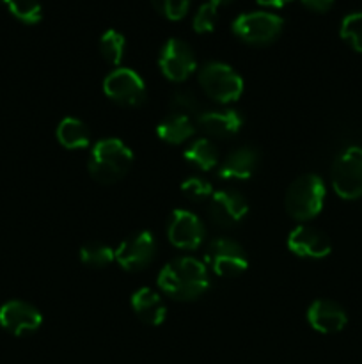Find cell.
I'll return each mask as SVG.
<instances>
[{"label":"cell","mask_w":362,"mask_h":364,"mask_svg":"<svg viewBox=\"0 0 362 364\" xmlns=\"http://www.w3.org/2000/svg\"><path fill=\"white\" fill-rule=\"evenodd\" d=\"M158 288L176 301H195L209 288L208 267L190 256L167 263L158 274Z\"/></svg>","instance_id":"1"},{"label":"cell","mask_w":362,"mask_h":364,"mask_svg":"<svg viewBox=\"0 0 362 364\" xmlns=\"http://www.w3.org/2000/svg\"><path fill=\"white\" fill-rule=\"evenodd\" d=\"M133 164V151L121 139L110 137L96 142L89 156V174L102 185L117 183Z\"/></svg>","instance_id":"2"},{"label":"cell","mask_w":362,"mask_h":364,"mask_svg":"<svg viewBox=\"0 0 362 364\" xmlns=\"http://www.w3.org/2000/svg\"><path fill=\"white\" fill-rule=\"evenodd\" d=\"M325 183L316 174H304L290 185L284 198L286 212L295 220H311L322 212L325 205Z\"/></svg>","instance_id":"3"},{"label":"cell","mask_w":362,"mask_h":364,"mask_svg":"<svg viewBox=\"0 0 362 364\" xmlns=\"http://www.w3.org/2000/svg\"><path fill=\"white\" fill-rule=\"evenodd\" d=\"M199 84L208 98L216 103H233L243 95V78L224 63H208L199 71Z\"/></svg>","instance_id":"4"},{"label":"cell","mask_w":362,"mask_h":364,"mask_svg":"<svg viewBox=\"0 0 362 364\" xmlns=\"http://www.w3.org/2000/svg\"><path fill=\"white\" fill-rule=\"evenodd\" d=\"M283 18L268 11L243 13L233 21V34L247 45H270L283 32Z\"/></svg>","instance_id":"5"},{"label":"cell","mask_w":362,"mask_h":364,"mask_svg":"<svg viewBox=\"0 0 362 364\" xmlns=\"http://www.w3.org/2000/svg\"><path fill=\"white\" fill-rule=\"evenodd\" d=\"M332 187L341 199L353 201L362 198V148L344 149L332 167Z\"/></svg>","instance_id":"6"},{"label":"cell","mask_w":362,"mask_h":364,"mask_svg":"<svg viewBox=\"0 0 362 364\" xmlns=\"http://www.w3.org/2000/svg\"><path fill=\"white\" fill-rule=\"evenodd\" d=\"M206 263L219 277H238L248 269V256L238 242L215 238L206 251Z\"/></svg>","instance_id":"7"},{"label":"cell","mask_w":362,"mask_h":364,"mask_svg":"<svg viewBox=\"0 0 362 364\" xmlns=\"http://www.w3.org/2000/svg\"><path fill=\"white\" fill-rule=\"evenodd\" d=\"M103 91L112 102L126 107H141L146 102V84L130 68H116L103 80Z\"/></svg>","instance_id":"8"},{"label":"cell","mask_w":362,"mask_h":364,"mask_svg":"<svg viewBox=\"0 0 362 364\" xmlns=\"http://www.w3.org/2000/svg\"><path fill=\"white\" fill-rule=\"evenodd\" d=\"M167 237L176 249L195 251L206 237L204 224L188 210H174L167 223Z\"/></svg>","instance_id":"9"},{"label":"cell","mask_w":362,"mask_h":364,"mask_svg":"<svg viewBox=\"0 0 362 364\" xmlns=\"http://www.w3.org/2000/svg\"><path fill=\"white\" fill-rule=\"evenodd\" d=\"M160 70L170 82H185L197 68L194 50L181 39H169L160 52Z\"/></svg>","instance_id":"10"},{"label":"cell","mask_w":362,"mask_h":364,"mask_svg":"<svg viewBox=\"0 0 362 364\" xmlns=\"http://www.w3.org/2000/svg\"><path fill=\"white\" fill-rule=\"evenodd\" d=\"M156 240L149 231H138L116 249V262L128 272L144 270L155 259Z\"/></svg>","instance_id":"11"},{"label":"cell","mask_w":362,"mask_h":364,"mask_svg":"<svg viewBox=\"0 0 362 364\" xmlns=\"http://www.w3.org/2000/svg\"><path fill=\"white\" fill-rule=\"evenodd\" d=\"M209 217L220 228H233L240 224L248 213V203L243 194L233 188L213 192L208 205Z\"/></svg>","instance_id":"12"},{"label":"cell","mask_w":362,"mask_h":364,"mask_svg":"<svg viewBox=\"0 0 362 364\" xmlns=\"http://www.w3.org/2000/svg\"><path fill=\"white\" fill-rule=\"evenodd\" d=\"M43 316L35 306L25 301H9L0 306V327L14 336H25L38 331Z\"/></svg>","instance_id":"13"},{"label":"cell","mask_w":362,"mask_h":364,"mask_svg":"<svg viewBox=\"0 0 362 364\" xmlns=\"http://www.w3.org/2000/svg\"><path fill=\"white\" fill-rule=\"evenodd\" d=\"M287 249L300 258L322 259L332 252V242L318 228L302 224L287 235Z\"/></svg>","instance_id":"14"},{"label":"cell","mask_w":362,"mask_h":364,"mask_svg":"<svg viewBox=\"0 0 362 364\" xmlns=\"http://www.w3.org/2000/svg\"><path fill=\"white\" fill-rule=\"evenodd\" d=\"M307 322L322 334H336L344 329L348 322L346 311L337 302L329 299H318L307 309Z\"/></svg>","instance_id":"15"},{"label":"cell","mask_w":362,"mask_h":364,"mask_svg":"<svg viewBox=\"0 0 362 364\" xmlns=\"http://www.w3.org/2000/svg\"><path fill=\"white\" fill-rule=\"evenodd\" d=\"M197 124L206 135L215 139H229L240 132L243 117L233 109L204 110L197 117Z\"/></svg>","instance_id":"16"},{"label":"cell","mask_w":362,"mask_h":364,"mask_svg":"<svg viewBox=\"0 0 362 364\" xmlns=\"http://www.w3.org/2000/svg\"><path fill=\"white\" fill-rule=\"evenodd\" d=\"M259 164L258 149L252 146H241L226 156L219 166V178L222 180H248L256 173Z\"/></svg>","instance_id":"17"},{"label":"cell","mask_w":362,"mask_h":364,"mask_svg":"<svg viewBox=\"0 0 362 364\" xmlns=\"http://www.w3.org/2000/svg\"><path fill=\"white\" fill-rule=\"evenodd\" d=\"M131 309L146 326H162L167 318V306L163 297L153 288H141L131 295Z\"/></svg>","instance_id":"18"},{"label":"cell","mask_w":362,"mask_h":364,"mask_svg":"<svg viewBox=\"0 0 362 364\" xmlns=\"http://www.w3.org/2000/svg\"><path fill=\"white\" fill-rule=\"evenodd\" d=\"M195 127L190 117L180 116V114H169L163 121H160L156 127V135L160 141L167 144L180 146L194 137Z\"/></svg>","instance_id":"19"},{"label":"cell","mask_w":362,"mask_h":364,"mask_svg":"<svg viewBox=\"0 0 362 364\" xmlns=\"http://www.w3.org/2000/svg\"><path fill=\"white\" fill-rule=\"evenodd\" d=\"M57 139L66 149H82L91 144V132L84 121L64 117L57 127Z\"/></svg>","instance_id":"20"},{"label":"cell","mask_w":362,"mask_h":364,"mask_svg":"<svg viewBox=\"0 0 362 364\" xmlns=\"http://www.w3.org/2000/svg\"><path fill=\"white\" fill-rule=\"evenodd\" d=\"M185 160L201 171H212L219 167V149L209 139H195L185 149Z\"/></svg>","instance_id":"21"},{"label":"cell","mask_w":362,"mask_h":364,"mask_svg":"<svg viewBox=\"0 0 362 364\" xmlns=\"http://www.w3.org/2000/svg\"><path fill=\"white\" fill-rule=\"evenodd\" d=\"M126 52V39L119 31H106L99 39V53L110 66H119Z\"/></svg>","instance_id":"22"},{"label":"cell","mask_w":362,"mask_h":364,"mask_svg":"<svg viewBox=\"0 0 362 364\" xmlns=\"http://www.w3.org/2000/svg\"><path fill=\"white\" fill-rule=\"evenodd\" d=\"M80 259L92 269H105L116 259V251L103 242H89L80 249Z\"/></svg>","instance_id":"23"},{"label":"cell","mask_w":362,"mask_h":364,"mask_svg":"<svg viewBox=\"0 0 362 364\" xmlns=\"http://www.w3.org/2000/svg\"><path fill=\"white\" fill-rule=\"evenodd\" d=\"M170 114H180V116L187 117H195L197 119L202 112H204V107L199 102L197 96L190 91H177L174 92L172 98H170Z\"/></svg>","instance_id":"24"},{"label":"cell","mask_w":362,"mask_h":364,"mask_svg":"<svg viewBox=\"0 0 362 364\" xmlns=\"http://www.w3.org/2000/svg\"><path fill=\"white\" fill-rule=\"evenodd\" d=\"M7 7L9 13L25 25H35L43 18V7L39 0H9Z\"/></svg>","instance_id":"25"},{"label":"cell","mask_w":362,"mask_h":364,"mask_svg":"<svg viewBox=\"0 0 362 364\" xmlns=\"http://www.w3.org/2000/svg\"><path fill=\"white\" fill-rule=\"evenodd\" d=\"M341 38L355 50L362 53V11L351 13L343 18L341 23Z\"/></svg>","instance_id":"26"},{"label":"cell","mask_w":362,"mask_h":364,"mask_svg":"<svg viewBox=\"0 0 362 364\" xmlns=\"http://www.w3.org/2000/svg\"><path fill=\"white\" fill-rule=\"evenodd\" d=\"M216 20H219V7L212 2H204L195 11L192 27L199 34H206V32H212L215 28Z\"/></svg>","instance_id":"27"},{"label":"cell","mask_w":362,"mask_h":364,"mask_svg":"<svg viewBox=\"0 0 362 364\" xmlns=\"http://www.w3.org/2000/svg\"><path fill=\"white\" fill-rule=\"evenodd\" d=\"M181 192L192 201H204L213 196V188L208 180L201 176H190L181 183Z\"/></svg>","instance_id":"28"},{"label":"cell","mask_w":362,"mask_h":364,"mask_svg":"<svg viewBox=\"0 0 362 364\" xmlns=\"http://www.w3.org/2000/svg\"><path fill=\"white\" fill-rule=\"evenodd\" d=\"M153 7L167 20L177 21L185 18L190 7V0H151Z\"/></svg>","instance_id":"29"},{"label":"cell","mask_w":362,"mask_h":364,"mask_svg":"<svg viewBox=\"0 0 362 364\" xmlns=\"http://www.w3.org/2000/svg\"><path fill=\"white\" fill-rule=\"evenodd\" d=\"M334 2L336 0H302V4L314 13H327V11L332 9Z\"/></svg>","instance_id":"30"},{"label":"cell","mask_w":362,"mask_h":364,"mask_svg":"<svg viewBox=\"0 0 362 364\" xmlns=\"http://www.w3.org/2000/svg\"><path fill=\"white\" fill-rule=\"evenodd\" d=\"M258 4H261V6H266V7H284L286 4L293 2V0H256Z\"/></svg>","instance_id":"31"},{"label":"cell","mask_w":362,"mask_h":364,"mask_svg":"<svg viewBox=\"0 0 362 364\" xmlns=\"http://www.w3.org/2000/svg\"><path fill=\"white\" fill-rule=\"evenodd\" d=\"M208 2L215 4V6H216V7H219V6H226V4L233 2V0H208Z\"/></svg>","instance_id":"32"},{"label":"cell","mask_w":362,"mask_h":364,"mask_svg":"<svg viewBox=\"0 0 362 364\" xmlns=\"http://www.w3.org/2000/svg\"><path fill=\"white\" fill-rule=\"evenodd\" d=\"M0 4H9V0H0Z\"/></svg>","instance_id":"33"}]
</instances>
